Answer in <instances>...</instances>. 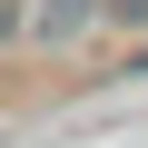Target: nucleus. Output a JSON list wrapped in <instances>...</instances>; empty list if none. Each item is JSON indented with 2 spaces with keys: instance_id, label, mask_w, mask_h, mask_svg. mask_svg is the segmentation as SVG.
Returning a JSON list of instances; mask_svg holds the SVG:
<instances>
[{
  "instance_id": "f257e3e1",
  "label": "nucleus",
  "mask_w": 148,
  "mask_h": 148,
  "mask_svg": "<svg viewBox=\"0 0 148 148\" xmlns=\"http://www.w3.org/2000/svg\"><path fill=\"white\" fill-rule=\"evenodd\" d=\"M89 20H99V0H40V10H30V40H49V49H59V40H79Z\"/></svg>"
},
{
  "instance_id": "f03ea898",
  "label": "nucleus",
  "mask_w": 148,
  "mask_h": 148,
  "mask_svg": "<svg viewBox=\"0 0 148 148\" xmlns=\"http://www.w3.org/2000/svg\"><path fill=\"white\" fill-rule=\"evenodd\" d=\"M99 20H119V30H148V0H99Z\"/></svg>"
},
{
  "instance_id": "7ed1b4c3",
  "label": "nucleus",
  "mask_w": 148,
  "mask_h": 148,
  "mask_svg": "<svg viewBox=\"0 0 148 148\" xmlns=\"http://www.w3.org/2000/svg\"><path fill=\"white\" fill-rule=\"evenodd\" d=\"M128 79H148V49H138V59H128Z\"/></svg>"
}]
</instances>
